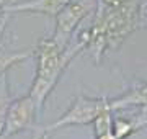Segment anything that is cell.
Here are the masks:
<instances>
[{
  "label": "cell",
  "instance_id": "6",
  "mask_svg": "<svg viewBox=\"0 0 147 139\" xmlns=\"http://www.w3.org/2000/svg\"><path fill=\"white\" fill-rule=\"evenodd\" d=\"M72 0H21V2H11L3 7L7 13H16V11H26V13H41V15L56 16L64 7Z\"/></svg>",
  "mask_w": 147,
  "mask_h": 139
},
{
  "label": "cell",
  "instance_id": "1",
  "mask_svg": "<svg viewBox=\"0 0 147 139\" xmlns=\"http://www.w3.org/2000/svg\"><path fill=\"white\" fill-rule=\"evenodd\" d=\"M139 5L141 0H126L115 8H95L92 26L79 38L84 41L85 51L88 49L93 54L95 62H100L101 54L106 49L116 51L124 39L139 28Z\"/></svg>",
  "mask_w": 147,
  "mask_h": 139
},
{
  "label": "cell",
  "instance_id": "2",
  "mask_svg": "<svg viewBox=\"0 0 147 139\" xmlns=\"http://www.w3.org/2000/svg\"><path fill=\"white\" fill-rule=\"evenodd\" d=\"M82 51H85V44L80 39L74 46L69 44L67 48H61L53 38L39 39L34 51L36 74L28 93L36 105L38 113L42 110L46 98L51 95V92L54 90V87L59 82L61 75L64 74V70L67 69V65Z\"/></svg>",
  "mask_w": 147,
  "mask_h": 139
},
{
  "label": "cell",
  "instance_id": "9",
  "mask_svg": "<svg viewBox=\"0 0 147 139\" xmlns=\"http://www.w3.org/2000/svg\"><path fill=\"white\" fill-rule=\"evenodd\" d=\"M30 56H31L30 51H21V53H5V51H0V75H3L15 64L26 61Z\"/></svg>",
  "mask_w": 147,
  "mask_h": 139
},
{
  "label": "cell",
  "instance_id": "11",
  "mask_svg": "<svg viewBox=\"0 0 147 139\" xmlns=\"http://www.w3.org/2000/svg\"><path fill=\"white\" fill-rule=\"evenodd\" d=\"M139 28H147V0H141L139 5Z\"/></svg>",
  "mask_w": 147,
  "mask_h": 139
},
{
  "label": "cell",
  "instance_id": "3",
  "mask_svg": "<svg viewBox=\"0 0 147 139\" xmlns=\"http://www.w3.org/2000/svg\"><path fill=\"white\" fill-rule=\"evenodd\" d=\"M110 108V100L106 96L101 98H88L84 95H77L67 111L62 116L56 119L53 124L46 126V129L51 133L54 129L64 128V126H79V124H90L95 121L103 110Z\"/></svg>",
  "mask_w": 147,
  "mask_h": 139
},
{
  "label": "cell",
  "instance_id": "10",
  "mask_svg": "<svg viewBox=\"0 0 147 139\" xmlns=\"http://www.w3.org/2000/svg\"><path fill=\"white\" fill-rule=\"evenodd\" d=\"M137 131V126L134 123V118L132 119H124V118H115V123H113V133H115L116 139H126L129 138L132 133Z\"/></svg>",
  "mask_w": 147,
  "mask_h": 139
},
{
  "label": "cell",
  "instance_id": "14",
  "mask_svg": "<svg viewBox=\"0 0 147 139\" xmlns=\"http://www.w3.org/2000/svg\"><path fill=\"white\" fill-rule=\"evenodd\" d=\"M134 123H136L137 129L146 128V126H147V113H141V115H137V116L134 118Z\"/></svg>",
  "mask_w": 147,
  "mask_h": 139
},
{
  "label": "cell",
  "instance_id": "13",
  "mask_svg": "<svg viewBox=\"0 0 147 139\" xmlns=\"http://www.w3.org/2000/svg\"><path fill=\"white\" fill-rule=\"evenodd\" d=\"M31 139H49V131L46 128H36L33 131Z\"/></svg>",
  "mask_w": 147,
  "mask_h": 139
},
{
  "label": "cell",
  "instance_id": "7",
  "mask_svg": "<svg viewBox=\"0 0 147 139\" xmlns=\"http://www.w3.org/2000/svg\"><path fill=\"white\" fill-rule=\"evenodd\" d=\"M127 107H139L141 113H147V84H136L121 96L110 100V108L113 111L124 110Z\"/></svg>",
  "mask_w": 147,
  "mask_h": 139
},
{
  "label": "cell",
  "instance_id": "8",
  "mask_svg": "<svg viewBox=\"0 0 147 139\" xmlns=\"http://www.w3.org/2000/svg\"><path fill=\"white\" fill-rule=\"evenodd\" d=\"M113 123H115V118H113V110L106 108L95 118L93 121V128H95V136H103L113 131Z\"/></svg>",
  "mask_w": 147,
  "mask_h": 139
},
{
  "label": "cell",
  "instance_id": "4",
  "mask_svg": "<svg viewBox=\"0 0 147 139\" xmlns=\"http://www.w3.org/2000/svg\"><path fill=\"white\" fill-rule=\"evenodd\" d=\"M95 8H96L95 2H88V0H72V2H69L56 15V30H54L53 39L61 48H67L70 44V39H72L77 26L82 23V20L90 11H95Z\"/></svg>",
  "mask_w": 147,
  "mask_h": 139
},
{
  "label": "cell",
  "instance_id": "12",
  "mask_svg": "<svg viewBox=\"0 0 147 139\" xmlns=\"http://www.w3.org/2000/svg\"><path fill=\"white\" fill-rule=\"evenodd\" d=\"M126 0H96V8L101 10H108V8H115V7L124 3Z\"/></svg>",
  "mask_w": 147,
  "mask_h": 139
},
{
  "label": "cell",
  "instance_id": "5",
  "mask_svg": "<svg viewBox=\"0 0 147 139\" xmlns=\"http://www.w3.org/2000/svg\"><path fill=\"white\" fill-rule=\"evenodd\" d=\"M38 115L36 105L30 95L23 98H16L10 103L7 110L5 123L0 133V139H8L13 134L20 133L21 129L33 128L34 126V116Z\"/></svg>",
  "mask_w": 147,
  "mask_h": 139
},
{
  "label": "cell",
  "instance_id": "15",
  "mask_svg": "<svg viewBox=\"0 0 147 139\" xmlns=\"http://www.w3.org/2000/svg\"><path fill=\"white\" fill-rule=\"evenodd\" d=\"M96 139H116V136H115V133L111 131V133H108V134H103V136H98Z\"/></svg>",
  "mask_w": 147,
  "mask_h": 139
}]
</instances>
